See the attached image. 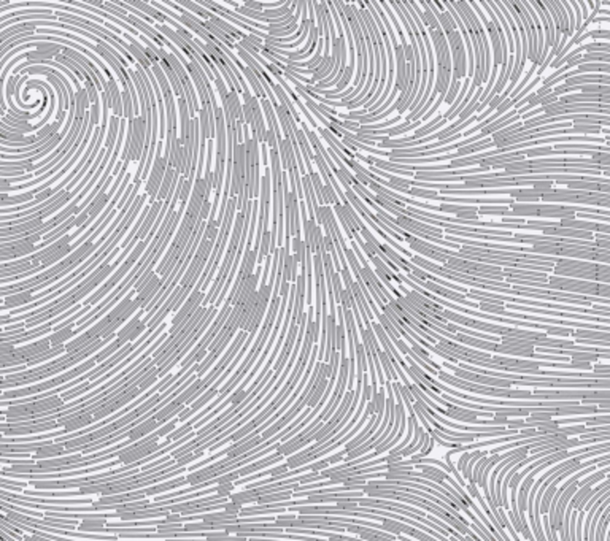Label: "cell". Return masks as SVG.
<instances>
[{"label": "cell", "instance_id": "1", "mask_svg": "<svg viewBox=\"0 0 610 541\" xmlns=\"http://www.w3.org/2000/svg\"><path fill=\"white\" fill-rule=\"evenodd\" d=\"M551 273L554 276H563V278H574L601 284L610 283V265H607V263L558 257V262L553 265Z\"/></svg>", "mask_w": 610, "mask_h": 541}, {"label": "cell", "instance_id": "2", "mask_svg": "<svg viewBox=\"0 0 610 541\" xmlns=\"http://www.w3.org/2000/svg\"><path fill=\"white\" fill-rule=\"evenodd\" d=\"M245 210H246V208H245ZM243 221H245V211L235 214L234 229H232V237H231V240H229V246L226 248V254H224L223 262H221V265L218 267L219 272H218V275H216V280H213V284H212L210 290L207 292V295H205V299H204V302H202V307H204V308H205V305H209V303L213 305V303L216 302V299L219 297L221 290H223V287H224V284H226V280H227V276H229V273H231V268H232L234 260H235V254H237V249H239V245H240Z\"/></svg>", "mask_w": 610, "mask_h": 541}, {"label": "cell", "instance_id": "3", "mask_svg": "<svg viewBox=\"0 0 610 541\" xmlns=\"http://www.w3.org/2000/svg\"><path fill=\"white\" fill-rule=\"evenodd\" d=\"M545 203L558 202L560 203H580V205H598L604 210H608L610 206V194L601 192H587V191H571V189H548L542 199Z\"/></svg>", "mask_w": 610, "mask_h": 541}, {"label": "cell", "instance_id": "4", "mask_svg": "<svg viewBox=\"0 0 610 541\" xmlns=\"http://www.w3.org/2000/svg\"><path fill=\"white\" fill-rule=\"evenodd\" d=\"M245 149H246V196L248 199L259 197L261 176H259V145L255 137L249 133L246 124H243Z\"/></svg>", "mask_w": 610, "mask_h": 541}, {"label": "cell", "instance_id": "5", "mask_svg": "<svg viewBox=\"0 0 610 541\" xmlns=\"http://www.w3.org/2000/svg\"><path fill=\"white\" fill-rule=\"evenodd\" d=\"M162 152H164V142L158 140L156 152H155V160H152L151 170H149V175L146 178V184H145V194L149 199V203L156 202L158 192L161 189L162 179H164V175H165V169H167V165H169V160L164 159Z\"/></svg>", "mask_w": 610, "mask_h": 541}, {"label": "cell", "instance_id": "6", "mask_svg": "<svg viewBox=\"0 0 610 541\" xmlns=\"http://www.w3.org/2000/svg\"><path fill=\"white\" fill-rule=\"evenodd\" d=\"M447 43L451 54V78L461 81L467 78V52L460 31L447 35Z\"/></svg>", "mask_w": 610, "mask_h": 541}, {"label": "cell", "instance_id": "7", "mask_svg": "<svg viewBox=\"0 0 610 541\" xmlns=\"http://www.w3.org/2000/svg\"><path fill=\"white\" fill-rule=\"evenodd\" d=\"M510 5H512V8H514L515 13L518 15V18H520V21H521V25H523V29H524V34H526V40H528V59H529L532 64L539 65V64H537V61H539V52H537V31H536V25H534V22H532V18H531V15L528 13V10H526V8L523 7V4L520 2V0H514V2H510Z\"/></svg>", "mask_w": 610, "mask_h": 541}, {"label": "cell", "instance_id": "8", "mask_svg": "<svg viewBox=\"0 0 610 541\" xmlns=\"http://www.w3.org/2000/svg\"><path fill=\"white\" fill-rule=\"evenodd\" d=\"M560 227L564 229H577V230H587L593 233H604L610 235V226L608 224H599V223H591V221H583V219H560Z\"/></svg>", "mask_w": 610, "mask_h": 541}, {"label": "cell", "instance_id": "9", "mask_svg": "<svg viewBox=\"0 0 610 541\" xmlns=\"http://www.w3.org/2000/svg\"><path fill=\"white\" fill-rule=\"evenodd\" d=\"M162 284H164V283H162V280L159 278V276H158L156 273H152L151 278H149V281L146 283V286L134 297L135 302L140 303V308H142V310H145V308L148 307V305H149V302H151L152 299H155V295L159 292V289L162 287Z\"/></svg>", "mask_w": 610, "mask_h": 541}, {"label": "cell", "instance_id": "10", "mask_svg": "<svg viewBox=\"0 0 610 541\" xmlns=\"http://www.w3.org/2000/svg\"><path fill=\"white\" fill-rule=\"evenodd\" d=\"M159 425H161V424H158L156 419L151 416V418H148V419H145V421H142V422H137V425H134L132 428L128 430V440H129L131 443H134V441H137V440H143L146 435H149L151 432H155V430H158Z\"/></svg>", "mask_w": 610, "mask_h": 541}, {"label": "cell", "instance_id": "11", "mask_svg": "<svg viewBox=\"0 0 610 541\" xmlns=\"http://www.w3.org/2000/svg\"><path fill=\"white\" fill-rule=\"evenodd\" d=\"M104 92H107V95H108V106L112 108L113 116L121 119L122 118V99H121V91L118 88V83L115 81V78L107 81V89Z\"/></svg>", "mask_w": 610, "mask_h": 541}, {"label": "cell", "instance_id": "12", "mask_svg": "<svg viewBox=\"0 0 610 541\" xmlns=\"http://www.w3.org/2000/svg\"><path fill=\"white\" fill-rule=\"evenodd\" d=\"M583 85H604L610 86V76L608 75H577L572 78H567L564 86H583Z\"/></svg>", "mask_w": 610, "mask_h": 541}, {"label": "cell", "instance_id": "13", "mask_svg": "<svg viewBox=\"0 0 610 541\" xmlns=\"http://www.w3.org/2000/svg\"><path fill=\"white\" fill-rule=\"evenodd\" d=\"M34 302V290H22V292H16V294H11L4 297V305L0 307V311L2 310H10V308H21L26 307L27 303Z\"/></svg>", "mask_w": 610, "mask_h": 541}, {"label": "cell", "instance_id": "14", "mask_svg": "<svg viewBox=\"0 0 610 541\" xmlns=\"http://www.w3.org/2000/svg\"><path fill=\"white\" fill-rule=\"evenodd\" d=\"M221 108L227 110V112L235 118V121L243 119V113H242V100H240V95L235 89H229L227 91V97L224 100H221Z\"/></svg>", "mask_w": 610, "mask_h": 541}, {"label": "cell", "instance_id": "15", "mask_svg": "<svg viewBox=\"0 0 610 541\" xmlns=\"http://www.w3.org/2000/svg\"><path fill=\"white\" fill-rule=\"evenodd\" d=\"M278 145H280L278 156H280V162H282V170L286 172L288 169L293 167V165H297L294 148H293L291 140H289V138H286V137L282 138V142H278Z\"/></svg>", "mask_w": 610, "mask_h": 541}, {"label": "cell", "instance_id": "16", "mask_svg": "<svg viewBox=\"0 0 610 541\" xmlns=\"http://www.w3.org/2000/svg\"><path fill=\"white\" fill-rule=\"evenodd\" d=\"M566 186H567V189H571V191H587V192L610 194V184L590 183V181H583V179H574V181H567Z\"/></svg>", "mask_w": 610, "mask_h": 541}, {"label": "cell", "instance_id": "17", "mask_svg": "<svg viewBox=\"0 0 610 541\" xmlns=\"http://www.w3.org/2000/svg\"><path fill=\"white\" fill-rule=\"evenodd\" d=\"M259 105H261L262 113H264V118L267 119L269 129H273V132H275V135H276V140L282 142L280 124H278V119H276V115H275V110H273L272 102H270L269 99H261V100H259Z\"/></svg>", "mask_w": 610, "mask_h": 541}, {"label": "cell", "instance_id": "18", "mask_svg": "<svg viewBox=\"0 0 610 541\" xmlns=\"http://www.w3.org/2000/svg\"><path fill=\"white\" fill-rule=\"evenodd\" d=\"M143 313H145L143 310H138V311H137V313H135V314H134L131 319H129V321H128L126 324H124V326H122V327H121V329L116 332V341L119 343L121 348H122V346H126V344L129 343V341H128V337H129L131 332H132V330H134V329H135L138 324H140V321H142L140 317L143 316Z\"/></svg>", "mask_w": 610, "mask_h": 541}, {"label": "cell", "instance_id": "19", "mask_svg": "<svg viewBox=\"0 0 610 541\" xmlns=\"http://www.w3.org/2000/svg\"><path fill=\"white\" fill-rule=\"evenodd\" d=\"M75 337V324H68L62 329L54 330L51 335H48L51 348H58V346H64L65 341L72 340Z\"/></svg>", "mask_w": 610, "mask_h": 541}, {"label": "cell", "instance_id": "20", "mask_svg": "<svg viewBox=\"0 0 610 541\" xmlns=\"http://www.w3.org/2000/svg\"><path fill=\"white\" fill-rule=\"evenodd\" d=\"M64 454H67V451H65L62 443H54V445H51V443H49V445H48V443H45L43 446H40L35 451L34 459L46 461V459H53V457H59V455H64Z\"/></svg>", "mask_w": 610, "mask_h": 541}, {"label": "cell", "instance_id": "21", "mask_svg": "<svg viewBox=\"0 0 610 541\" xmlns=\"http://www.w3.org/2000/svg\"><path fill=\"white\" fill-rule=\"evenodd\" d=\"M575 340H594V341H607L610 343V332H598V330H587V329H577L572 332Z\"/></svg>", "mask_w": 610, "mask_h": 541}, {"label": "cell", "instance_id": "22", "mask_svg": "<svg viewBox=\"0 0 610 541\" xmlns=\"http://www.w3.org/2000/svg\"><path fill=\"white\" fill-rule=\"evenodd\" d=\"M447 119H443L442 118V115H437L431 122H427L426 126H423V127H418L417 130H415V133L412 135L415 140H418V138H424V137H427L429 133H433L434 130H437V129H440V127H445L447 126Z\"/></svg>", "mask_w": 610, "mask_h": 541}, {"label": "cell", "instance_id": "23", "mask_svg": "<svg viewBox=\"0 0 610 541\" xmlns=\"http://www.w3.org/2000/svg\"><path fill=\"white\" fill-rule=\"evenodd\" d=\"M337 329H336V351L340 353V357H346V348H345V324H343V311L342 307H337Z\"/></svg>", "mask_w": 610, "mask_h": 541}, {"label": "cell", "instance_id": "24", "mask_svg": "<svg viewBox=\"0 0 610 541\" xmlns=\"http://www.w3.org/2000/svg\"><path fill=\"white\" fill-rule=\"evenodd\" d=\"M296 278H297V262H296L293 254H286L285 253L282 281H288V283L293 281V284H294Z\"/></svg>", "mask_w": 610, "mask_h": 541}, {"label": "cell", "instance_id": "25", "mask_svg": "<svg viewBox=\"0 0 610 541\" xmlns=\"http://www.w3.org/2000/svg\"><path fill=\"white\" fill-rule=\"evenodd\" d=\"M107 525V519L105 518H91V519H83L80 522V525L77 527V530L83 532V533H95V532H102V529Z\"/></svg>", "mask_w": 610, "mask_h": 541}, {"label": "cell", "instance_id": "26", "mask_svg": "<svg viewBox=\"0 0 610 541\" xmlns=\"http://www.w3.org/2000/svg\"><path fill=\"white\" fill-rule=\"evenodd\" d=\"M240 72L245 75V78H246V81H248V85L251 86V89L255 91V97L258 100H261V99H267V94H266V91L262 89V86H261V83H259V79L256 78V75L249 70L248 67H242L240 68Z\"/></svg>", "mask_w": 610, "mask_h": 541}, {"label": "cell", "instance_id": "27", "mask_svg": "<svg viewBox=\"0 0 610 541\" xmlns=\"http://www.w3.org/2000/svg\"><path fill=\"white\" fill-rule=\"evenodd\" d=\"M167 61H169V64H170V67H172V70L175 72V75L178 76L180 83H182V86H185V85H188V83H191L189 75H188V72H186V68L182 65V62H180V61L176 59V56H173L172 52H169V54H167Z\"/></svg>", "mask_w": 610, "mask_h": 541}, {"label": "cell", "instance_id": "28", "mask_svg": "<svg viewBox=\"0 0 610 541\" xmlns=\"http://www.w3.org/2000/svg\"><path fill=\"white\" fill-rule=\"evenodd\" d=\"M176 5H180L182 8H185L186 11L192 13L194 16L197 15V16H199L202 21H207V19H209V10L204 8V7H200V5H197L196 2H191V0H178Z\"/></svg>", "mask_w": 610, "mask_h": 541}, {"label": "cell", "instance_id": "29", "mask_svg": "<svg viewBox=\"0 0 610 541\" xmlns=\"http://www.w3.org/2000/svg\"><path fill=\"white\" fill-rule=\"evenodd\" d=\"M469 86H470V78H464V83H463V85H461V89H460V94H458V99H456V100H454V102H453V103L450 105V108L447 110V112H445V113H443V115H442V118H443V119H448V118H450V116L453 115V112H454V110H456L458 106H460V103H461V102L464 100V97H466V94H467V91H469Z\"/></svg>", "mask_w": 610, "mask_h": 541}, {"label": "cell", "instance_id": "30", "mask_svg": "<svg viewBox=\"0 0 610 541\" xmlns=\"http://www.w3.org/2000/svg\"><path fill=\"white\" fill-rule=\"evenodd\" d=\"M396 191L402 192V194H409V196H413V197L433 199V200L439 196V194L433 189H421V187H409V189H396Z\"/></svg>", "mask_w": 610, "mask_h": 541}, {"label": "cell", "instance_id": "31", "mask_svg": "<svg viewBox=\"0 0 610 541\" xmlns=\"http://www.w3.org/2000/svg\"><path fill=\"white\" fill-rule=\"evenodd\" d=\"M581 64H610V52H587L581 56Z\"/></svg>", "mask_w": 610, "mask_h": 541}, {"label": "cell", "instance_id": "32", "mask_svg": "<svg viewBox=\"0 0 610 541\" xmlns=\"http://www.w3.org/2000/svg\"><path fill=\"white\" fill-rule=\"evenodd\" d=\"M577 75L585 73V72H602V75H608L610 72V64H580L575 68Z\"/></svg>", "mask_w": 610, "mask_h": 541}, {"label": "cell", "instance_id": "33", "mask_svg": "<svg viewBox=\"0 0 610 541\" xmlns=\"http://www.w3.org/2000/svg\"><path fill=\"white\" fill-rule=\"evenodd\" d=\"M218 230H219V224L216 223V219L209 218L207 219V226H205V232H204V238L209 240V241H216L218 237Z\"/></svg>", "mask_w": 610, "mask_h": 541}, {"label": "cell", "instance_id": "34", "mask_svg": "<svg viewBox=\"0 0 610 541\" xmlns=\"http://www.w3.org/2000/svg\"><path fill=\"white\" fill-rule=\"evenodd\" d=\"M608 475V467H605L604 470L598 471V473H593L591 476H585V479H581L580 482H577V488H583V485H593L594 482H598L601 479H605Z\"/></svg>", "mask_w": 610, "mask_h": 541}, {"label": "cell", "instance_id": "35", "mask_svg": "<svg viewBox=\"0 0 610 541\" xmlns=\"http://www.w3.org/2000/svg\"><path fill=\"white\" fill-rule=\"evenodd\" d=\"M460 89H461V81H458V79L451 78V79H450L448 91H447V95H445V103L451 105V103L456 100L458 94H460Z\"/></svg>", "mask_w": 610, "mask_h": 541}, {"label": "cell", "instance_id": "36", "mask_svg": "<svg viewBox=\"0 0 610 541\" xmlns=\"http://www.w3.org/2000/svg\"><path fill=\"white\" fill-rule=\"evenodd\" d=\"M246 397H248V392H246V389H242V387H239L237 391H235L229 398H227V401L231 403V410H235V408H239L243 401L246 400Z\"/></svg>", "mask_w": 610, "mask_h": 541}, {"label": "cell", "instance_id": "37", "mask_svg": "<svg viewBox=\"0 0 610 541\" xmlns=\"http://www.w3.org/2000/svg\"><path fill=\"white\" fill-rule=\"evenodd\" d=\"M583 49L590 52H610V43L608 41H593V43L583 45Z\"/></svg>", "mask_w": 610, "mask_h": 541}, {"label": "cell", "instance_id": "38", "mask_svg": "<svg viewBox=\"0 0 610 541\" xmlns=\"http://www.w3.org/2000/svg\"><path fill=\"white\" fill-rule=\"evenodd\" d=\"M590 159H591L594 164L601 165V167H610V152H598V151H593Z\"/></svg>", "mask_w": 610, "mask_h": 541}, {"label": "cell", "instance_id": "39", "mask_svg": "<svg viewBox=\"0 0 610 541\" xmlns=\"http://www.w3.org/2000/svg\"><path fill=\"white\" fill-rule=\"evenodd\" d=\"M216 497L218 498H226L232 494V491L235 489V484L234 482H224V484H218L216 488Z\"/></svg>", "mask_w": 610, "mask_h": 541}, {"label": "cell", "instance_id": "40", "mask_svg": "<svg viewBox=\"0 0 610 541\" xmlns=\"http://www.w3.org/2000/svg\"><path fill=\"white\" fill-rule=\"evenodd\" d=\"M587 432V425H572V427H563L558 428V434L563 435H577V434H585Z\"/></svg>", "mask_w": 610, "mask_h": 541}, {"label": "cell", "instance_id": "41", "mask_svg": "<svg viewBox=\"0 0 610 541\" xmlns=\"http://www.w3.org/2000/svg\"><path fill=\"white\" fill-rule=\"evenodd\" d=\"M505 397H509V398H518V400H526V398H532V392H531V391H512V389H507V391H505Z\"/></svg>", "mask_w": 610, "mask_h": 541}, {"label": "cell", "instance_id": "42", "mask_svg": "<svg viewBox=\"0 0 610 541\" xmlns=\"http://www.w3.org/2000/svg\"><path fill=\"white\" fill-rule=\"evenodd\" d=\"M221 506H223V511H226L229 516H234V518H237L240 515V511H242V506H239L237 503H234V502L223 503Z\"/></svg>", "mask_w": 610, "mask_h": 541}, {"label": "cell", "instance_id": "43", "mask_svg": "<svg viewBox=\"0 0 610 541\" xmlns=\"http://www.w3.org/2000/svg\"><path fill=\"white\" fill-rule=\"evenodd\" d=\"M89 116H91V124L94 127L99 126V116H100V103L91 105L89 108Z\"/></svg>", "mask_w": 610, "mask_h": 541}, {"label": "cell", "instance_id": "44", "mask_svg": "<svg viewBox=\"0 0 610 541\" xmlns=\"http://www.w3.org/2000/svg\"><path fill=\"white\" fill-rule=\"evenodd\" d=\"M180 421H178V418H175V419H172L169 424H165L162 428H159L158 432H156V435L161 438V437H164V435H170V432L172 430H175V427H176V424H178Z\"/></svg>", "mask_w": 610, "mask_h": 541}, {"label": "cell", "instance_id": "45", "mask_svg": "<svg viewBox=\"0 0 610 541\" xmlns=\"http://www.w3.org/2000/svg\"><path fill=\"white\" fill-rule=\"evenodd\" d=\"M296 105L299 106V110H300V112H302V115H305V118H307V121H309V122L312 124V127L318 130V122H316V121L313 119V116H312V115L309 113V110H307V108H305V105L302 103V100H300V99H297V100H296Z\"/></svg>", "mask_w": 610, "mask_h": 541}, {"label": "cell", "instance_id": "46", "mask_svg": "<svg viewBox=\"0 0 610 541\" xmlns=\"http://www.w3.org/2000/svg\"><path fill=\"white\" fill-rule=\"evenodd\" d=\"M264 143H266L270 149H276V148H278V140H276V135H275L273 129H267Z\"/></svg>", "mask_w": 610, "mask_h": 541}, {"label": "cell", "instance_id": "47", "mask_svg": "<svg viewBox=\"0 0 610 541\" xmlns=\"http://www.w3.org/2000/svg\"><path fill=\"white\" fill-rule=\"evenodd\" d=\"M340 121H342V119H340ZM340 127L345 129V130H348V132H351V133H356V130L359 129V124H358L356 121H342Z\"/></svg>", "mask_w": 610, "mask_h": 541}, {"label": "cell", "instance_id": "48", "mask_svg": "<svg viewBox=\"0 0 610 541\" xmlns=\"http://www.w3.org/2000/svg\"><path fill=\"white\" fill-rule=\"evenodd\" d=\"M467 492H469V497H470V498H478V495H480V492H478V488H477V484H475L472 479H469Z\"/></svg>", "mask_w": 610, "mask_h": 541}, {"label": "cell", "instance_id": "49", "mask_svg": "<svg viewBox=\"0 0 610 541\" xmlns=\"http://www.w3.org/2000/svg\"><path fill=\"white\" fill-rule=\"evenodd\" d=\"M243 7L248 8V10H253V11H262V10H264V4L253 2V0H248V2H245Z\"/></svg>", "mask_w": 610, "mask_h": 541}, {"label": "cell", "instance_id": "50", "mask_svg": "<svg viewBox=\"0 0 610 541\" xmlns=\"http://www.w3.org/2000/svg\"><path fill=\"white\" fill-rule=\"evenodd\" d=\"M520 435L523 437V438H536V437H540V434L537 432L536 428H521L520 430Z\"/></svg>", "mask_w": 610, "mask_h": 541}, {"label": "cell", "instance_id": "51", "mask_svg": "<svg viewBox=\"0 0 610 541\" xmlns=\"http://www.w3.org/2000/svg\"><path fill=\"white\" fill-rule=\"evenodd\" d=\"M469 461H470V452H464V454L460 457V461H458V470H466Z\"/></svg>", "mask_w": 610, "mask_h": 541}, {"label": "cell", "instance_id": "52", "mask_svg": "<svg viewBox=\"0 0 610 541\" xmlns=\"http://www.w3.org/2000/svg\"><path fill=\"white\" fill-rule=\"evenodd\" d=\"M413 536H415V538H417V539H420V541H437L436 538H433V536H429L427 533H424V532H421V530H415Z\"/></svg>", "mask_w": 610, "mask_h": 541}, {"label": "cell", "instance_id": "53", "mask_svg": "<svg viewBox=\"0 0 610 541\" xmlns=\"http://www.w3.org/2000/svg\"><path fill=\"white\" fill-rule=\"evenodd\" d=\"M520 533L523 535V538H524L526 541H529V539H532V538H534V536H532V532H531V529H529V525H528V524L521 525V530H520Z\"/></svg>", "mask_w": 610, "mask_h": 541}, {"label": "cell", "instance_id": "54", "mask_svg": "<svg viewBox=\"0 0 610 541\" xmlns=\"http://www.w3.org/2000/svg\"><path fill=\"white\" fill-rule=\"evenodd\" d=\"M532 484H534V478L528 476V478H526V479L523 481L521 491H524V492H529V489H531V485H532Z\"/></svg>", "mask_w": 610, "mask_h": 541}, {"label": "cell", "instance_id": "55", "mask_svg": "<svg viewBox=\"0 0 610 541\" xmlns=\"http://www.w3.org/2000/svg\"><path fill=\"white\" fill-rule=\"evenodd\" d=\"M593 370H594V373H608L610 371V365H607V364L605 365H599L598 364V365L593 367Z\"/></svg>", "mask_w": 610, "mask_h": 541}, {"label": "cell", "instance_id": "56", "mask_svg": "<svg viewBox=\"0 0 610 541\" xmlns=\"http://www.w3.org/2000/svg\"><path fill=\"white\" fill-rule=\"evenodd\" d=\"M366 411H367V413H369L370 416H373V414H375V403H373V401H372V400H369V403L366 405Z\"/></svg>", "mask_w": 610, "mask_h": 541}, {"label": "cell", "instance_id": "57", "mask_svg": "<svg viewBox=\"0 0 610 541\" xmlns=\"http://www.w3.org/2000/svg\"><path fill=\"white\" fill-rule=\"evenodd\" d=\"M529 541H536V539H534V538H532V539H529Z\"/></svg>", "mask_w": 610, "mask_h": 541}]
</instances>
